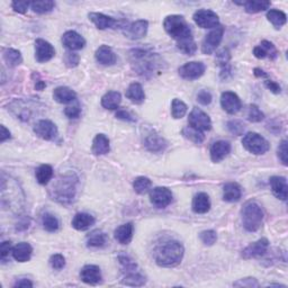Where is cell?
<instances>
[{
	"instance_id": "28",
	"label": "cell",
	"mask_w": 288,
	"mask_h": 288,
	"mask_svg": "<svg viewBox=\"0 0 288 288\" xmlns=\"http://www.w3.org/2000/svg\"><path fill=\"white\" fill-rule=\"evenodd\" d=\"M191 208L194 213L196 214H205L210 209V199L206 193H198L194 197Z\"/></svg>"
},
{
	"instance_id": "55",
	"label": "cell",
	"mask_w": 288,
	"mask_h": 288,
	"mask_svg": "<svg viewBox=\"0 0 288 288\" xmlns=\"http://www.w3.org/2000/svg\"><path fill=\"white\" fill-rule=\"evenodd\" d=\"M12 7L16 13L25 14L31 7V3L30 2H13Z\"/></svg>"
},
{
	"instance_id": "10",
	"label": "cell",
	"mask_w": 288,
	"mask_h": 288,
	"mask_svg": "<svg viewBox=\"0 0 288 288\" xmlns=\"http://www.w3.org/2000/svg\"><path fill=\"white\" fill-rule=\"evenodd\" d=\"M188 123H189V126L202 132L212 130V121H210L209 116L198 107L193 108L189 117H188Z\"/></svg>"
},
{
	"instance_id": "44",
	"label": "cell",
	"mask_w": 288,
	"mask_h": 288,
	"mask_svg": "<svg viewBox=\"0 0 288 288\" xmlns=\"http://www.w3.org/2000/svg\"><path fill=\"white\" fill-rule=\"evenodd\" d=\"M42 223H43L44 230L47 232H57L60 226L59 220L51 213H45L43 215Z\"/></svg>"
},
{
	"instance_id": "23",
	"label": "cell",
	"mask_w": 288,
	"mask_h": 288,
	"mask_svg": "<svg viewBox=\"0 0 288 288\" xmlns=\"http://www.w3.org/2000/svg\"><path fill=\"white\" fill-rule=\"evenodd\" d=\"M253 55L257 59L269 58L270 60H275L278 57V51L273 43L265 40L260 43V45L253 49Z\"/></svg>"
},
{
	"instance_id": "38",
	"label": "cell",
	"mask_w": 288,
	"mask_h": 288,
	"mask_svg": "<svg viewBox=\"0 0 288 288\" xmlns=\"http://www.w3.org/2000/svg\"><path fill=\"white\" fill-rule=\"evenodd\" d=\"M35 176H36V180L38 184L45 186L49 184L50 180L52 179L53 169L50 164H42L37 168Z\"/></svg>"
},
{
	"instance_id": "39",
	"label": "cell",
	"mask_w": 288,
	"mask_h": 288,
	"mask_svg": "<svg viewBox=\"0 0 288 288\" xmlns=\"http://www.w3.org/2000/svg\"><path fill=\"white\" fill-rule=\"evenodd\" d=\"M267 19L274 25L276 29H280L287 21V16L284 12L278 9H270L267 13Z\"/></svg>"
},
{
	"instance_id": "46",
	"label": "cell",
	"mask_w": 288,
	"mask_h": 288,
	"mask_svg": "<svg viewBox=\"0 0 288 288\" xmlns=\"http://www.w3.org/2000/svg\"><path fill=\"white\" fill-rule=\"evenodd\" d=\"M199 239L204 243L205 246H213L214 243H216L218 241V234H216V232L213 230H206V231H203L201 232V234H199Z\"/></svg>"
},
{
	"instance_id": "18",
	"label": "cell",
	"mask_w": 288,
	"mask_h": 288,
	"mask_svg": "<svg viewBox=\"0 0 288 288\" xmlns=\"http://www.w3.org/2000/svg\"><path fill=\"white\" fill-rule=\"evenodd\" d=\"M62 44L69 51H79L86 45V40L76 31L65 32L62 36Z\"/></svg>"
},
{
	"instance_id": "35",
	"label": "cell",
	"mask_w": 288,
	"mask_h": 288,
	"mask_svg": "<svg viewBox=\"0 0 288 288\" xmlns=\"http://www.w3.org/2000/svg\"><path fill=\"white\" fill-rule=\"evenodd\" d=\"M237 5H242L245 7L246 12L249 14H257L265 12V10L269 9L270 7V2H266V0H261V2H258V0H248V2L243 3H235Z\"/></svg>"
},
{
	"instance_id": "57",
	"label": "cell",
	"mask_w": 288,
	"mask_h": 288,
	"mask_svg": "<svg viewBox=\"0 0 288 288\" xmlns=\"http://www.w3.org/2000/svg\"><path fill=\"white\" fill-rule=\"evenodd\" d=\"M13 251V246L10 241H4L0 246V258L2 260H5L8 256L9 253Z\"/></svg>"
},
{
	"instance_id": "26",
	"label": "cell",
	"mask_w": 288,
	"mask_h": 288,
	"mask_svg": "<svg viewBox=\"0 0 288 288\" xmlns=\"http://www.w3.org/2000/svg\"><path fill=\"white\" fill-rule=\"evenodd\" d=\"M33 248L27 242H20L13 248V258L18 262H27L32 257Z\"/></svg>"
},
{
	"instance_id": "49",
	"label": "cell",
	"mask_w": 288,
	"mask_h": 288,
	"mask_svg": "<svg viewBox=\"0 0 288 288\" xmlns=\"http://www.w3.org/2000/svg\"><path fill=\"white\" fill-rule=\"evenodd\" d=\"M63 62L68 68H76V66L79 65L80 62V57L79 54H77L72 51H68L64 53L63 57Z\"/></svg>"
},
{
	"instance_id": "59",
	"label": "cell",
	"mask_w": 288,
	"mask_h": 288,
	"mask_svg": "<svg viewBox=\"0 0 288 288\" xmlns=\"http://www.w3.org/2000/svg\"><path fill=\"white\" fill-rule=\"evenodd\" d=\"M265 86L267 89H269L271 92H274V93H280L281 92V88L280 86L277 84V82L273 81V80H269L267 79L265 81Z\"/></svg>"
},
{
	"instance_id": "4",
	"label": "cell",
	"mask_w": 288,
	"mask_h": 288,
	"mask_svg": "<svg viewBox=\"0 0 288 288\" xmlns=\"http://www.w3.org/2000/svg\"><path fill=\"white\" fill-rule=\"evenodd\" d=\"M164 31L178 43L193 40V32L184 16L169 15L163 21Z\"/></svg>"
},
{
	"instance_id": "24",
	"label": "cell",
	"mask_w": 288,
	"mask_h": 288,
	"mask_svg": "<svg viewBox=\"0 0 288 288\" xmlns=\"http://www.w3.org/2000/svg\"><path fill=\"white\" fill-rule=\"evenodd\" d=\"M124 277L122 279V284L126 286H143L147 282V278L140 270L136 268H133L130 270L123 271Z\"/></svg>"
},
{
	"instance_id": "60",
	"label": "cell",
	"mask_w": 288,
	"mask_h": 288,
	"mask_svg": "<svg viewBox=\"0 0 288 288\" xmlns=\"http://www.w3.org/2000/svg\"><path fill=\"white\" fill-rule=\"evenodd\" d=\"M0 142L4 143L6 140H8V138H10L12 136H10V132L5 127L4 125H0Z\"/></svg>"
},
{
	"instance_id": "16",
	"label": "cell",
	"mask_w": 288,
	"mask_h": 288,
	"mask_svg": "<svg viewBox=\"0 0 288 288\" xmlns=\"http://www.w3.org/2000/svg\"><path fill=\"white\" fill-rule=\"evenodd\" d=\"M269 248V241L266 237L259 239L258 241L250 243L247 248L243 249L242 257L245 259H252V258H260L267 252Z\"/></svg>"
},
{
	"instance_id": "34",
	"label": "cell",
	"mask_w": 288,
	"mask_h": 288,
	"mask_svg": "<svg viewBox=\"0 0 288 288\" xmlns=\"http://www.w3.org/2000/svg\"><path fill=\"white\" fill-rule=\"evenodd\" d=\"M122 102V96L118 91H108L102 97V106L105 109L115 110L119 107Z\"/></svg>"
},
{
	"instance_id": "3",
	"label": "cell",
	"mask_w": 288,
	"mask_h": 288,
	"mask_svg": "<svg viewBox=\"0 0 288 288\" xmlns=\"http://www.w3.org/2000/svg\"><path fill=\"white\" fill-rule=\"evenodd\" d=\"M185 249L180 242L171 240L159 246L154 251V260L160 267H176L184 258Z\"/></svg>"
},
{
	"instance_id": "31",
	"label": "cell",
	"mask_w": 288,
	"mask_h": 288,
	"mask_svg": "<svg viewBox=\"0 0 288 288\" xmlns=\"http://www.w3.org/2000/svg\"><path fill=\"white\" fill-rule=\"evenodd\" d=\"M242 196V189L236 182H228L223 187V199L225 202L235 203L239 202Z\"/></svg>"
},
{
	"instance_id": "42",
	"label": "cell",
	"mask_w": 288,
	"mask_h": 288,
	"mask_svg": "<svg viewBox=\"0 0 288 288\" xmlns=\"http://www.w3.org/2000/svg\"><path fill=\"white\" fill-rule=\"evenodd\" d=\"M187 105L178 98H175L173 103H171V114H173V117L176 119L184 117L187 113Z\"/></svg>"
},
{
	"instance_id": "9",
	"label": "cell",
	"mask_w": 288,
	"mask_h": 288,
	"mask_svg": "<svg viewBox=\"0 0 288 288\" xmlns=\"http://www.w3.org/2000/svg\"><path fill=\"white\" fill-rule=\"evenodd\" d=\"M224 35V27L218 26L213 31H210L208 34L205 36L202 43V52L204 54H212L223 40Z\"/></svg>"
},
{
	"instance_id": "8",
	"label": "cell",
	"mask_w": 288,
	"mask_h": 288,
	"mask_svg": "<svg viewBox=\"0 0 288 288\" xmlns=\"http://www.w3.org/2000/svg\"><path fill=\"white\" fill-rule=\"evenodd\" d=\"M194 21L201 29H216L220 26L219 15L210 9H199L193 16Z\"/></svg>"
},
{
	"instance_id": "19",
	"label": "cell",
	"mask_w": 288,
	"mask_h": 288,
	"mask_svg": "<svg viewBox=\"0 0 288 288\" xmlns=\"http://www.w3.org/2000/svg\"><path fill=\"white\" fill-rule=\"evenodd\" d=\"M231 152V144L228 141L220 140L213 143L210 147V159L215 163H219L229 156Z\"/></svg>"
},
{
	"instance_id": "37",
	"label": "cell",
	"mask_w": 288,
	"mask_h": 288,
	"mask_svg": "<svg viewBox=\"0 0 288 288\" xmlns=\"http://www.w3.org/2000/svg\"><path fill=\"white\" fill-rule=\"evenodd\" d=\"M3 57L5 62H6L9 66H17L21 62H23V57L18 50L15 49H4L3 51Z\"/></svg>"
},
{
	"instance_id": "12",
	"label": "cell",
	"mask_w": 288,
	"mask_h": 288,
	"mask_svg": "<svg viewBox=\"0 0 288 288\" xmlns=\"http://www.w3.org/2000/svg\"><path fill=\"white\" fill-rule=\"evenodd\" d=\"M173 193L167 187H156L150 191V202L158 208H165L173 202Z\"/></svg>"
},
{
	"instance_id": "61",
	"label": "cell",
	"mask_w": 288,
	"mask_h": 288,
	"mask_svg": "<svg viewBox=\"0 0 288 288\" xmlns=\"http://www.w3.org/2000/svg\"><path fill=\"white\" fill-rule=\"evenodd\" d=\"M14 287H33V282L30 279L21 278L15 282Z\"/></svg>"
},
{
	"instance_id": "40",
	"label": "cell",
	"mask_w": 288,
	"mask_h": 288,
	"mask_svg": "<svg viewBox=\"0 0 288 288\" xmlns=\"http://www.w3.org/2000/svg\"><path fill=\"white\" fill-rule=\"evenodd\" d=\"M181 133H182V135H184L187 138V140H189L195 144H201L205 140L204 132L199 131L197 129H194V127H191L189 125L184 127V129H182V131H181Z\"/></svg>"
},
{
	"instance_id": "63",
	"label": "cell",
	"mask_w": 288,
	"mask_h": 288,
	"mask_svg": "<svg viewBox=\"0 0 288 288\" xmlns=\"http://www.w3.org/2000/svg\"><path fill=\"white\" fill-rule=\"evenodd\" d=\"M46 87V84L44 81H42V80H38V81H36V84H35V89L36 90H43L44 88Z\"/></svg>"
},
{
	"instance_id": "43",
	"label": "cell",
	"mask_w": 288,
	"mask_h": 288,
	"mask_svg": "<svg viewBox=\"0 0 288 288\" xmlns=\"http://www.w3.org/2000/svg\"><path fill=\"white\" fill-rule=\"evenodd\" d=\"M152 186V181L148 178V177H137L133 181V188H134L135 193L143 195L146 194Z\"/></svg>"
},
{
	"instance_id": "14",
	"label": "cell",
	"mask_w": 288,
	"mask_h": 288,
	"mask_svg": "<svg viewBox=\"0 0 288 288\" xmlns=\"http://www.w3.org/2000/svg\"><path fill=\"white\" fill-rule=\"evenodd\" d=\"M221 106L228 114L234 115L241 110L242 103L235 92L225 91L221 95Z\"/></svg>"
},
{
	"instance_id": "5",
	"label": "cell",
	"mask_w": 288,
	"mask_h": 288,
	"mask_svg": "<svg viewBox=\"0 0 288 288\" xmlns=\"http://www.w3.org/2000/svg\"><path fill=\"white\" fill-rule=\"evenodd\" d=\"M242 224L248 232H257L263 221V210L261 206L254 201H250L245 204L242 210Z\"/></svg>"
},
{
	"instance_id": "30",
	"label": "cell",
	"mask_w": 288,
	"mask_h": 288,
	"mask_svg": "<svg viewBox=\"0 0 288 288\" xmlns=\"http://www.w3.org/2000/svg\"><path fill=\"white\" fill-rule=\"evenodd\" d=\"M53 98L55 102L60 104H69L77 99V93L69 87H58L53 91Z\"/></svg>"
},
{
	"instance_id": "7",
	"label": "cell",
	"mask_w": 288,
	"mask_h": 288,
	"mask_svg": "<svg viewBox=\"0 0 288 288\" xmlns=\"http://www.w3.org/2000/svg\"><path fill=\"white\" fill-rule=\"evenodd\" d=\"M143 146L148 151L153 153H160L164 151L167 148V141L159 134V133L153 129H148L146 127L143 133Z\"/></svg>"
},
{
	"instance_id": "25",
	"label": "cell",
	"mask_w": 288,
	"mask_h": 288,
	"mask_svg": "<svg viewBox=\"0 0 288 288\" xmlns=\"http://www.w3.org/2000/svg\"><path fill=\"white\" fill-rule=\"evenodd\" d=\"M96 61L99 64L103 65H114L117 61V57L114 53V51L108 45H102L97 49L95 53Z\"/></svg>"
},
{
	"instance_id": "2",
	"label": "cell",
	"mask_w": 288,
	"mask_h": 288,
	"mask_svg": "<svg viewBox=\"0 0 288 288\" xmlns=\"http://www.w3.org/2000/svg\"><path fill=\"white\" fill-rule=\"evenodd\" d=\"M79 178L75 173L61 175L51 188V196L55 202L69 205L75 201L78 190Z\"/></svg>"
},
{
	"instance_id": "6",
	"label": "cell",
	"mask_w": 288,
	"mask_h": 288,
	"mask_svg": "<svg viewBox=\"0 0 288 288\" xmlns=\"http://www.w3.org/2000/svg\"><path fill=\"white\" fill-rule=\"evenodd\" d=\"M242 146L247 151L252 154H256V156L265 154L266 152H268L270 149L269 142L256 132L247 133L242 138Z\"/></svg>"
},
{
	"instance_id": "13",
	"label": "cell",
	"mask_w": 288,
	"mask_h": 288,
	"mask_svg": "<svg viewBox=\"0 0 288 288\" xmlns=\"http://www.w3.org/2000/svg\"><path fill=\"white\" fill-rule=\"evenodd\" d=\"M35 134L46 141H52L58 136V127L50 119H41L36 122V124L33 127Z\"/></svg>"
},
{
	"instance_id": "47",
	"label": "cell",
	"mask_w": 288,
	"mask_h": 288,
	"mask_svg": "<svg viewBox=\"0 0 288 288\" xmlns=\"http://www.w3.org/2000/svg\"><path fill=\"white\" fill-rule=\"evenodd\" d=\"M228 130L233 135H242L246 130V125L239 119H232L228 122Z\"/></svg>"
},
{
	"instance_id": "32",
	"label": "cell",
	"mask_w": 288,
	"mask_h": 288,
	"mask_svg": "<svg viewBox=\"0 0 288 288\" xmlns=\"http://www.w3.org/2000/svg\"><path fill=\"white\" fill-rule=\"evenodd\" d=\"M91 150L95 156H104V154H107L110 150L109 138L105 134H97L92 141Z\"/></svg>"
},
{
	"instance_id": "45",
	"label": "cell",
	"mask_w": 288,
	"mask_h": 288,
	"mask_svg": "<svg viewBox=\"0 0 288 288\" xmlns=\"http://www.w3.org/2000/svg\"><path fill=\"white\" fill-rule=\"evenodd\" d=\"M247 117L248 121L252 122V123H259V122H261L265 118V114L261 112V109H260L257 105L252 104L248 108Z\"/></svg>"
},
{
	"instance_id": "17",
	"label": "cell",
	"mask_w": 288,
	"mask_h": 288,
	"mask_svg": "<svg viewBox=\"0 0 288 288\" xmlns=\"http://www.w3.org/2000/svg\"><path fill=\"white\" fill-rule=\"evenodd\" d=\"M55 55V50L50 42L37 38L35 41V58L40 63H45Z\"/></svg>"
},
{
	"instance_id": "53",
	"label": "cell",
	"mask_w": 288,
	"mask_h": 288,
	"mask_svg": "<svg viewBox=\"0 0 288 288\" xmlns=\"http://www.w3.org/2000/svg\"><path fill=\"white\" fill-rule=\"evenodd\" d=\"M64 114L66 117H69L71 119H76L78 118L80 114H81V108L78 104L76 105H71V106H68L64 109Z\"/></svg>"
},
{
	"instance_id": "50",
	"label": "cell",
	"mask_w": 288,
	"mask_h": 288,
	"mask_svg": "<svg viewBox=\"0 0 288 288\" xmlns=\"http://www.w3.org/2000/svg\"><path fill=\"white\" fill-rule=\"evenodd\" d=\"M231 60V53L228 49H222L221 51L216 53V62L220 66H228Z\"/></svg>"
},
{
	"instance_id": "62",
	"label": "cell",
	"mask_w": 288,
	"mask_h": 288,
	"mask_svg": "<svg viewBox=\"0 0 288 288\" xmlns=\"http://www.w3.org/2000/svg\"><path fill=\"white\" fill-rule=\"evenodd\" d=\"M253 74L254 76L257 77V78H267L268 75L266 74V72L263 70H261L260 68H256L253 70Z\"/></svg>"
},
{
	"instance_id": "54",
	"label": "cell",
	"mask_w": 288,
	"mask_h": 288,
	"mask_svg": "<svg viewBox=\"0 0 288 288\" xmlns=\"http://www.w3.org/2000/svg\"><path fill=\"white\" fill-rule=\"evenodd\" d=\"M212 99H213L212 93H210L208 90L203 89L197 93V102L199 104L204 105V106H207V105L212 103Z\"/></svg>"
},
{
	"instance_id": "20",
	"label": "cell",
	"mask_w": 288,
	"mask_h": 288,
	"mask_svg": "<svg viewBox=\"0 0 288 288\" xmlns=\"http://www.w3.org/2000/svg\"><path fill=\"white\" fill-rule=\"evenodd\" d=\"M80 279L88 285H96L102 280L101 268L96 265H86L80 271Z\"/></svg>"
},
{
	"instance_id": "58",
	"label": "cell",
	"mask_w": 288,
	"mask_h": 288,
	"mask_svg": "<svg viewBox=\"0 0 288 288\" xmlns=\"http://www.w3.org/2000/svg\"><path fill=\"white\" fill-rule=\"evenodd\" d=\"M116 118L122 119V121H125V122H135V117L133 116L130 112H126L124 109H121L117 110V113H116Z\"/></svg>"
},
{
	"instance_id": "51",
	"label": "cell",
	"mask_w": 288,
	"mask_h": 288,
	"mask_svg": "<svg viewBox=\"0 0 288 288\" xmlns=\"http://www.w3.org/2000/svg\"><path fill=\"white\" fill-rule=\"evenodd\" d=\"M50 265L55 270H61L64 268L65 266V258L60 253H55L50 258Z\"/></svg>"
},
{
	"instance_id": "52",
	"label": "cell",
	"mask_w": 288,
	"mask_h": 288,
	"mask_svg": "<svg viewBox=\"0 0 288 288\" xmlns=\"http://www.w3.org/2000/svg\"><path fill=\"white\" fill-rule=\"evenodd\" d=\"M287 141L282 140L280 142V144L278 146V149H277V154H278V158L281 161V163L284 165H287L288 162V150H287Z\"/></svg>"
},
{
	"instance_id": "15",
	"label": "cell",
	"mask_w": 288,
	"mask_h": 288,
	"mask_svg": "<svg viewBox=\"0 0 288 288\" xmlns=\"http://www.w3.org/2000/svg\"><path fill=\"white\" fill-rule=\"evenodd\" d=\"M149 30V23L144 19L133 21L130 25L124 27V35L130 40H141L147 35Z\"/></svg>"
},
{
	"instance_id": "33",
	"label": "cell",
	"mask_w": 288,
	"mask_h": 288,
	"mask_svg": "<svg viewBox=\"0 0 288 288\" xmlns=\"http://www.w3.org/2000/svg\"><path fill=\"white\" fill-rule=\"evenodd\" d=\"M125 95L132 103L137 105L142 104L144 99H146V93H144L143 87L141 84H138V82H133V84H131L129 88H127Z\"/></svg>"
},
{
	"instance_id": "27",
	"label": "cell",
	"mask_w": 288,
	"mask_h": 288,
	"mask_svg": "<svg viewBox=\"0 0 288 288\" xmlns=\"http://www.w3.org/2000/svg\"><path fill=\"white\" fill-rule=\"evenodd\" d=\"M133 232H134V225H133V223L129 222L118 226L114 232V236L116 241L121 243V245H129L132 241Z\"/></svg>"
},
{
	"instance_id": "48",
	"label": "cell",
	"mask_w": 288,
	"mask_h": 288,
	"mask_svg": "<svg viewBox=\"0 0 288 288\" xmlns=\"http://www.w3.org/2000/svg\"><path fill=\"white\" fill-rule=\"evenodd\" d=\"M177 47H178L180 51L186 55H193V54H195V52L197 51V45H196V42L194 41V38L189 41L178 43L177 44Z\"/></svg>"
},
{
	"instance_id": "11",
	"label": "cell",
	"mask_w": 288,
	"mask_h": 288,
	"mask_svg": "<svg viewBox=\"0 0 288 288\" xmlns=\"http://www.w3.org/2000/svg\"><path fill=\"white\" fill-rule=\"evenodd\" d=\"M206 66L203 62H198V61H191V62H187L184 65H181L178 72L179 76L185 80H196L205 74Z\"/></svg>"
},
{
	"instance_id": "21",
	"label": "cell",
	"mask_w": 288,
	"mask_h": 288,
	"mask_svg": "<svg viewBox=\"0 0 288 288\" xmlns=\"http://www.w3.org/2000/svg\"><path fill=\"white\" fill-rule=\"evenodd\" d=\"M88 18H89V20L91 23H93V25H95L98 30L114 29V27L117 25V20L102 13H89L88 14Z\"/></svg>"
},
{
	"instance_id": "36",
	"label": "cell",
	"mask_w": 288,
	"mask_h": 288,
	"mask_svg": "<svg viewBox=\"0 0 288 288\" xmlns=\"http://www.w3.org/2000/svg\"><path fill=\"white\" fill-rule=\"evenodd\" d=\"M107 243V235L104 232L95 230L87 237V247L88 248H103Z\"/></svg>"
},
{
	"instance_id": "1",
	"label": "cell",
	"mask_w": 288,
	"mask_h": 288,
	"mask_svg": "<svg viewBox=\"0 0 288 288\" xmlns=\"http://www.w3.org/2000/svg\"><path fill=\"white\" fill-rule=\"evenodd\" d=\"M130 60L133 69L146 78L152 77L154 72H159L162 65V60L157 53L142 49L132 50L130 52Z\"/></svg>"
},
{
	"instance_id": "22",
	"label": "cell",
	"mask_w": 288,
	"mask_h": 288,
	"mask_svg": "<svg viewBox=\"0 0 288 288\" xmlns=\"http://www.w3.org/2000/svg\"><path fill=\"white\" fill-rule=\"evenodd\" d=\"M269 184L274 195L278 199H280V201L285 202L287 199V191H288L287 180L285 177H279V176L271 177Z\"/></svg>"
},
{
	"instance_id": "29",
	"label": "cell",
	"mask_w": 288,
	"mask_h": 288,
	"mask_svg": "<svg viewBox=\"0 0 288 288\" xmlns=\"http://www.w3.org/2000/svg\"><path fill=\"white\" fill-rule=\"evenodd\" d=\"M95 224V218L88 213H78L72 220V228L78 231H86Z\"/></svg>"
},
{
	"instance_id": "41",
	"label": "cell",
	"mask_w": 288,
	"mask_h": 288,
	"mask_svg": "<svg viewBox=\"0 0 288 288\" xmlns=\"http://www.w3.org/2000/svg\"><path fill=\"white\" fill-rule=\"evenodd\" d=\"M55 7L54 2L51 0H42V2H33L31 3V9L36 14H47L51 13Z\"/></svg>"
},
{
	"instance_id": "56",
	"label": "cell",
	"mask_w": 288,
	"mask_h": 288,
	"mask_svg": "<svg viewBox=\"0 0 288 288\" xmlns=\"http://www.w3.org/2000/svg\"><path fill=\"white\" fill-rule=\"evenodd\" d=\"M233 286H236V287H259V282L257 281L256 278H243V279H240L239 281H235Z\"/></svg>"
}]
</instances>
